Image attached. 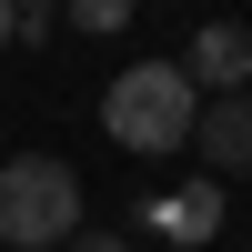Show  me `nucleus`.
Returning a JSON list of instances; mask_svg holds the SVG:
<instances>
[{
    "mask_svg": "<svg viewBox=\"0 0 252 252\" xmlns=\"http://www.w3.org/2000/svg\"><path fill=\"white\" fill-rule=\"evenodd\" d=\"M10 20H20V10H10V0H0V51H10Z\"/></svg>",
    "mask_w": 252,
    "mask_h": 252,
    "instance_id": "obj_8",
    "label": "nucleus"
},
{
    "mask_svg": "<svg viewBox=\"0 0 252 252\" xmlns=\"http://www.w3.org/2000/svg\"><path fill=\"white\" fill-rule=\"evenodd\" d=\"M61 10H71L81 31H121V20H131V0H61Z\"/></svg>",
    "mask_w": 252,
    "mask_h": 252,
    "instance_id": "obj_6",
    "label": "nucleus"
},
{
    "mask_svg": "<svg viewBox=\"0 0 252 252\" xmlns=\"http://www.w3.org/2000/svg\"><path fill=\"white\" fill-rule=\"evenodd\" d=\"M202 121V91L182 81V61H131V71L101 91V131L121 152H182Z\"/></svg>",
    "mask_w": 252,
    "mask_h": 252,
    "instance_id": "obj_1",
    "label": "nucleus"
},
{
    "mask_svg": "<svg viewBox=\"0 0 252 252\" xmlns=\"http://www.w3.org/2000/svg\"><path fill=\"white\" fill-rule=\"evenodd\" d=\"M71 232H81V172L71 161H51V152L0 161V242L10 252H51Z\"/></svg>",
    "mask_w": 252,
    "mask_h": 252,
    "instance_id": "obj_2",
    "label": "nucleus"
},
{
    "mask_svg": "<svg viewBox=\"0 0 252 252\" xmlns=\"http://www.w3.org/2000/svg\"><path fill=\"white\" fill-rule=\"evenodd\" d=\"M212 222H222V192H212V182L152 202V232H161V242H212Z\"/></svg>",
    "mask_w": 252,
    "mask_h": 252,
    "instance_id": "obj_5",
    "label": "nucleus"
},
{
    "mask_svg": "<svg viewBox=\"0 0 252 252\" xmlns=\"http://www.w3.org/2000/svg\"><path fill=\"white\" fill-rule=\"evenodd\" d=\"M192 141H202L212 172H252V91H212V111L192 121Z\"/></svg>",
    "mask_w": 252,
    "mask_h": 252,
    "instance_id": "obj_4",
    "label": "nucleus"
},
{
    "mask_svg": "<svg viewBox=\"0 0 252 252\" xmlns=\"http://www.w3.org/2000/svg\"><path fill=\"white\" fill-rule=\"evenodd\" d=\"M182 81H192V91H242V81H252V31H242V20H212V31H192V61H182Z\"/></svg>",
    "mask_w": 252,
    "mask_h": 252,
    "instance_id": "obj_3",
    "label": "nucleus"
},
{
    "mask_svg": "<svg viewBox=\"0 0 252 252\" xmlns=\"http://www.w3.org/2000/svg\"><path fill=\"white\" fill-rule=\"evenodd\" d=\"M61 252H131V242H121V232H91V222H81V232L61 242Z\"/></svg>",
    "mask_w": 252,
    "mask_h": 252,
    "instance_id": "obj_7",
    "label": "nucleus"
},
{
    "mask_svg": "<svg viewBox=\"0 0 252 252\" xmlns=\"http://www.w3.org/2000/svg\"><path fill=\"white\" fill-rule=\"evenodd\" d=\"M10 10H61V0H10Z\"/></svg>",
    "mask_w": 252,
    "mask_h": 252,
    "instance_id": "obj_9",
    "label": "nucleus"
}]
</instances>
